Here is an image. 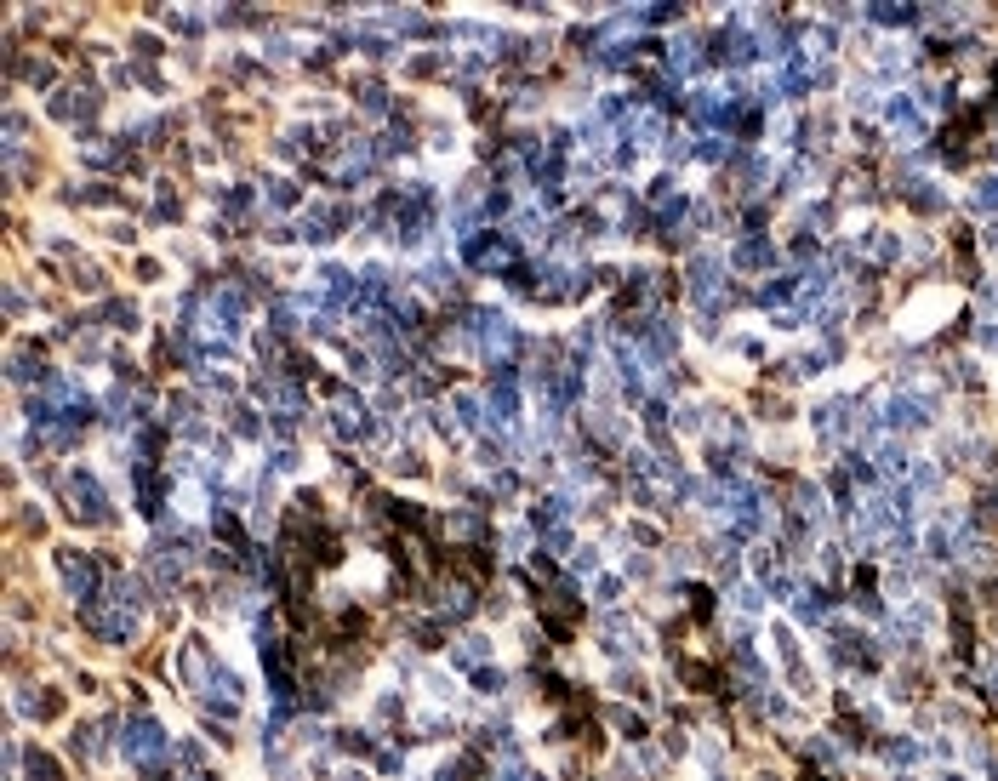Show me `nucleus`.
<instances>
[{
  "instance_id": "obj_1",
  "label": "nucleus",
  "mask_w": 998,
  "mask_h": 781,
  "mask_svg": "<svg viewBox=\"0 0 998 781\" xmlns=\"http://www.w3.org/2000/svg\"><path fill=\"white\" fill-rule=\"evenodd\" d=\"M126 753H131L138 764H154L160 753H166V736H160V724H154V719H131V724H126Z\"/></svg>"
},
{
  "instance_id": "obj_2",
  "label": "nucleus",
  "mask_w": 998,
  "mask_h": 781,
  "mask_svg": "<svg viewBox=\"0 0 998 781\" xmlns=\"http://www.w3.org/2000/svg\"><path fill=\"white\" fill-rule=\"evenodd\" d=\"M69 502H75V514L80 519H109V502H103V491H98V479H86V474H69Z\"/></svg>"
},
{
  "instance_id": "obj_3",
  "label": "nucleus",
  "mask_w": 998,
  "mask_h": 781,
  "mask_svg": "<svg viewBox=\"0 0 998 781\" xmlns=\"http://www.w3.org/2000/svg\"><path fill=\"white\" fill-rule=\"evenodd\" d=\"M58 571H63V582H69L75 599H91V594H98V564H91L86 554H58Z\"/></svg>"
},
{
  "instance_id": "obj_4",
  "label": "nucleus",
  "mask_w": 998,
  "mask_h": 781,
  "mask_svg": "<svg viewBox=\"0 0 998 781\" xmlns=\"http://www.w3.org/2000/svg\"><path fill=\"white\" fill-rule=\"evenodd\" d=\"M348 211L343 206H314L308 211V240H331V228H343Z\"/></svg>"
},
{
  "instance_id": "obj_5",
  "label": "nucleus",
  "mask_w": 998,
  "mask_h": 781,
  "mask_svg": "<svg viewBox=\"0 0 998 781\" xmlns=\"http://www.w3.org/2000/svg\"><path fill=\"white\" fill-rule=\"evenodd\" d=\"M91 109H98V91H63V98L51 103V114H63V120H69V114H91Z\"/></svg>"
},
{
  "instance_id": "obj_6",
  "label": "nucleus",
  "mask_w": 998,
  "mask_h": 781,
  "mask_svg": "<svg viewBox=\"0 0 998 781\" xmlns=\"http://www.w3.org/2000/svg\"><path fill=\"white\" fill-rule=\"evenodd\" d=\"M29 776H35V781H58V764H51V759H40V753H35V764H29Z\"/></svg>"
}]
</instances>
